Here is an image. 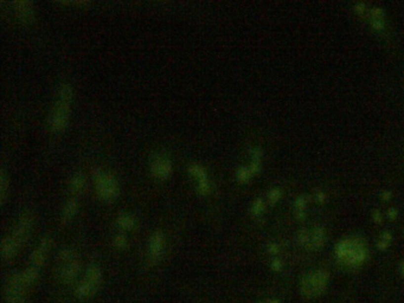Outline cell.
I'll return each mask as SVG.
<instances>
[{
    "instance_id": "obj_2",
    "label": "cell",
    "mask_w": 404,
    "mask_h": 303,
    "mask_svg": "<svg viewBox=\"0 0 404 303\" xmlns=\"http://www.w3.org/2000/svg\"><path fill=\"white\" fill-rule=\"evenodd\" d=\"M335 256L340 262L349 265H358L366 260L367 248L361 238L350 237L335 245Z\"/></svg>"
},
{
    "instance_id": "obj_14",
    "label": "cell",
    "mask_w": 404,
    "mask_h": 303,
    "mask_svg": "<svg viewBox=\"0 0 404 303\" xmlns=\"http://www.w3.org/2000/svg\"><path fill=\"white\" fill-rule=\"evenodd\" d=\"M50 248V240L47 238H44L40 242V244L38 245V248L36 249L34 254H32V262H34L35 266H40L43 264L44 260H45L47 251H49Z\"/></svg>"
},
{
    "instance_id": "obj_20",
    "label": "cell",
    "mask_w": 404,
    "mask_h": 303,
    "mask_svg": "<svg viewBox=\"0 0 404 303\" xmlns=\"http://www.w3.org/2000/svg\"><path fill=\"white\" fill-rule=\"evenodd\" d=\"M118 224L122 228L129 230V228L134 227V219H133V217H130L128 215H121L118 219Z\"/></svg>"
},
{
    "instance_id": "obj_9",
    "label": "cell",
    "mask_w": 404,
    "mask_h": 303,
    "mask_svg": "<svg viewBox=\"0 0 404 303\" xmlns=\"http://www.w3.org/2000/svg\"><path fill=\"white\" fill-rule=\"evenodd\" d=\"M31 227H32V216L30 215V213H28V215L23 216L22 218H20V221L19 223H18L13 234L8 237V238L12 240V243H13L17 248H19V246L23 244L24 240L26 239V237H28L30 230H31Z\"/></svg>"
},
{
    "instance_id": "obj_13",
    "label": "cell",
    "mask_w": 404,
    "mask_h": 303,
    "mask_svg": "<svg viewBox=\"0 0 404 303\" xmlns=\"http://www.w3.org/2000/svg\"><path fill=\"white\" fill-rule=\"evenodd\" d=\"M164 250V237L160 232H156L151 237L150 248H148V260L150 262H157L162 255Z\"/></svg>"
},
{
    "instance_id": "obj_29",
    "label": "cell",
    "mask_w": 404,
    "mask_h": 303,
    "mask_svg": "<svg viewBox=\"0 0 404 303\" xmlns=\"http://www.w3.org/2000/svg\"><path fill=\"white\" fill-rule=\"evenodd\" d=\"M382 197L384 198L385 200H389V199H390V197H391V192H384V193H383Z\"/></svg>"
},
{
    "instance_id": "obj_24",
    "label": "cell",
    "mask_w": 404,
    "mask_h": 303,
    "mask_svg": "<svg viewBox=\"0 0 404 303\" xmlns=\"http://www.w3.org/2000/svg\"><path fill=\"white\" fill-rule=\"evenodd\" d=\"M371 25L376 31H383L385 28L384 20H371Z\"/></svg>"
},
{
    "instance_id": "obj_6",
    "label": "cell",
    "mask_w": 404,
    "mask_h": 303,
    "mask_svg": "<svg viewBox=\"0 0 404 303\" xmlns=\"http://www.w3.org/2000/svg\"><path fill=\"white\" fill-rule=\"evenodd\" d=\"M150 171L154 178L159 180H165L172 173V161L164 154H154L151 157Z\"/></svg>"
},
{
    "instance_id": "obj_15",
    "label": "cell",
    "mask_w": 404,
    "mask_h": 303,
    "mask_svg": "<svg viewBox=\"0 0 404 303\" xmlns=\"http://www.w3.org/2000/svg\"><path fill=\"white\" fill-rule=\"evenodd\" d=\"M77 212V200L76 199H70L67 204H65L63 212H62V217L63 221H70Z\"/></svg>"
},
{
    "instance_id": "obj_28",
    "label": "cell",
    "mask_w": 404,
    "mask_h": 303,
    "mask_svg": "<svg viewBox=\"0 0 404 303\" xmlns=\"http://www.w3.org/2000/svg\"><path fill=\"white\" fill-rule=\"evenodd\" d=\"M317 198H318V200H319V201H323V199L326 198L325 193H323V192H319V193H318V194H317Z\"/></svg>"
},
{
    "instance_id": "obj_17",
    "label": "cell",
    "mask_w": 404,
    "mask_h": 303,
    "mask_svg": "<svg viewBox=\"0 0 404 303\" xmlns=\"http://www.w3.org/2000/svg\"><path fill=\"white\" fill-rule=\"evenodd\" d=\"M307 197L306 195H300V197L296 199L295 201V213L298 219H304V217L306 216L305 209H306V204H307Z\"/></svg>"
},
{
    "instance_id": "obj_21",
    "label": "cell",
    "mask_w": 404,
    "mask_h": 303,
    "mask_svg": "<svg viewBox=\"0 0 404 303\" xmlns=\"http://www.w3.org/2000/svg\"><path fill=\"white\" fill-rule=\"evenodd\" d=\"M251 211H252V215L254 216H260L261 213L264 211V203L263 200L261 198L256 199V200L254 201V204H252V207H251Z\"/></svg>"
},
{
    "instance_id": "obj_26",
    "label": "cell",
    "mask_w": 404,
    "mask_h": 303,
    "mask_svg": "<svg viewBox=\"0 0 404 303\" xmlns=\"http://www.w3.org/2000/svg\"><path fill=\"white\" fill-rule=\"evenodd\" d=\"M365 8H366V5H365L364 2H358V4H356V6H355V11L359 14L364 13Z\"/></svg>"
},
{
    "instance_id": "obj_7",
    "label": "cell",
    "mask_w": 404,
    "mask_h": 303,
    "mask_svg": "<svg viewBox=\"0 0 404 303\" xmlns=\"http://www.w3.org/2000/svg\"><path fill=\"white\" fill-rule=\"evenodd\" d=\"M299 240L306 248L320 249L325 243V231L323 227H314L313 230L308 231L304 228L300 231Z\"/></svg>"
},
{
    "instance_id": "obj_5",
    "label": "cell",
    "mask_w": 404,
    "mask_h": 303,
    "mask_svg": "<svg viewBox=\"0 0 404 303\" xmlns=\"http://www.w3.org/2000/svg\"><path fill=\"white\" fill-rule=\"evenodd\" d=\"M95 184H96V192L100 199L109 201L117 198L119 185L117 179L112 174L96 171L95 172Z\"/></svg>"
},
{
    "instance_id": "obj_11",
    "label": "cell",
    "mask_w": 404,
    "mask_h": 303,
    "mask_svg": "<svg viewBox=\"0 0 404 303\" xmlns=\"http://www.w3.org/2000/svg\"><path fill=\"white\" fill-rule=\"evenodd\" d=\"M13 11L16 17L23 24H31L35 19V10L32 2L20 0L13 2Z\"/></svg>"
},
{
    "instance_id": "obj_30",
    "label": "cell",
    "mask_w": 404,
    "mask_h": 303,
    "mask_svg": "<svg viewBox=\"0 0 404 303\" xmlns=\"http://www.w3.org/2000/svg\"><path fill=\"white\" fill-rule=\"evenodd\" d=\"M396 215H397L396 210H395V209H390V210H389V216H390V217H395Z\"/></svg>"
},
{
    "instance_id": "obj_23",
    "label": "cell",
    "mask_w": 404,
    "mask_h": 303,
    "mask_svg": "<svg viewBox=\"0 0 404 303\" xmlns=\"http://www.w3.org/2000/svg\"><path fill=\"white\" fill-rule=\"evenodd\" d=\"M384 19V11L381 7H373L371 10V20H383Z\"/></svg>"
},
{
    "instance_id": "obj_31",
    "label": "cell",
    "mask_w": 404,
    "mask_h": 303,
    "mask_svg": "<svg viewBox=\"0 0 404 303\" xmlns=\"http://www.w3.org/2000/svg\"><path fill=\"white\" fill-rule=\"evenodd\" d=\"M402 268H403V272H404V263H403V266H402Z\"/></svg>"
},
{
    "instance_id": "obj_22",
    "label": "cell",
    "mask_w": 404,
    "mask_h": 303,
    "mask_svg": "<svg viewBox=\"0 0 404 303\" xmlns=\"http://www.w3.org/2000/svg\"><path fill=\"white\" fill-rule=\"evenodd\" d=\"M281 198V191L280 189H270L268 193V200L270 204H275L279 199Z\"/></svg>"
},
{
    "instance_id": "obj_12",
    "label": "cell",
    "mask_w": 404,
    "mask_h": 303,
    "mask_svg": "<svg viewBox=\"0 0 404 303\" xmlns=\"http://www.w3.org/2000/svg\"><path fill=\"white\" fill-rule=\"evenodd\" d=\"M100 271L96 266H93L88 270L87 275H85L84 280H83L81 287H80V293L83 296L91 295L95 290H96L97 286L100 283Z\"/></svg>"
},
{
    "instance_id": "obj_27",
    "label": "cell",
    "mask_w": 404,
    "mask_h": 303,
    "mask_svg": "<svg viewBox=\"0 0 404 303\" xmlns=\"http://www.w3.org/2000/svg\"><path fill=\"white\" fill-rule=\"evenodd\" d=\"M115 244H117L118 246H123V245H126V239H124V237L119 236L118 238H117V240H115Z\"/></svg>"
},
{
    "instance_id": "obj_3",
    "label": "cell",
    "mask_w": 404,
    "mask_h": 303,
    "mask_svg": "<svg viewBox=\"0 0 404 303\" xmlns=\"http://www.w3.org/2000/svg\"><path fill=\"white\" fill-rule=\"evenodd\" d=\"M37 277V269L31 268L28 269L23 274H18L12 278L7 287V298L8 302L18 303L23 300L26 295L29 287L31 286L32 282Z\"/></svg>"
},
{
    "instance_id": "obj_1",
    "label": "cell",
    "mask_w": 404,
    "mask_h": 303,
    "mask_svg": "<svg viewBox=\"0 0 404 303\" xmlns=\"http://www.w3.org/2000/svg\"><path fill=\"white\" fill-rule=\"evenodd\" d=\"M73 101V88L69 84H62L58 91V100L50 116V127L52 132L59 133L67 128L70 117V107Z\"/></svg>"
},
{
    "instance_id": "obj_18",
    "label": "cell",
    "mask_w": 404,
    "mask_h": 303,
    "mask_svg": "<svg viewBox=\"0 0 404 303\" xmlns=\"http://www.w3.org/2000/svg\"><path fill=\"white\" fill-rule=\"evenodd\" d=\"M8 193V180L7 177H6L5 172H1V175H0V199H1V203H4L6 200V197H7Z\"/></svg>"
},
{
    "instance_id": "obj_8",
    "label": "cell",
    "mask_w": 404,
    "mask_h": 303,
    "mask_svg": "<svg viewBox=\"0 0 404 303\" xmlns=\"http://www.w3.org/2000/svg\"><path fill=\"white\" fill-rule=\"evenodd\" d=\"M189 173L194 178L196 184H197V191L202 195H207L211 192V184L207 177L206 171L197 163H192L189 167Z\"/></svg>"
},
{
    "instance_id": "obj_10",
    "label": "cell",
    "mask_w": 404,
    "mask_h": 303,
    "mask_svg": "<svg viewBox=\"0 0 404 303\" xmlns=\"http://www.w3.org/2000/svg\"><path fill=\"white\" fill-rule=\"evenodd\" d=\"M79 271V263L76 256L70 251H64L61 260V272L62 277L65 281H71Z\"/></svg>"
},
{
    "instance_id": "obj_25",
    "label": "cell",
    "mask_w": 404,
    "mask_h": 303,
    "mask_svg": "<svg viewBox=\"0 0 404 303\" xmlns=\"http://www.w3.org/2000/svg\"><path fill=\"white\" fill-rule=\"evenodd\" d=\"M390 240H391L390 234H389V233H385L384 236L382 237L381 243H379V248H381V249H383V248H387V245L389 244V242H390Z\"/></svg>"
},
{
    "instance_id": "obj_19",
    "label": "cell",
    "mask_w": 404,
    "mask_h": 303,
    "mask_svg": "<svg viewBox=\"0 0 404 303\" xmlns=\"http://www.w3.org/2000/svg\"><path fill=\"white\" fill-rule=\"evenodd\" d=\"M236 177H237V181H239L240 184H245L251 179L252 175L248 167H240L239 171H237V173H236Z\"/></svg>"
},
{
    "instance_id": "obj_4",
    "label": "cell",
    "mask_w": 404,
    "mask_h": 303,
    "mask_svg": "<svg viewBox=\"0 0 404 303\" xmlns=\"http://www.w3.org/2000/svg\"><path fill=\"white\" fill-rule=\"evenodd\" d=\"M327 284V274L323 270H314L305 275L301 282V292L308 298L319 296Z\"/></svg>"
},
{
    "instance_id": "obj_16",
    "label": "cell",
    "mask_w": 404,
    "mask_h": 303,
    "mask_svg": "<svg viewBox=\"0 0 404 303\" xmlns=\"http://www.w3.org/2000/svg\"><path fill=\"white\" fill-rule=\"evenodd\" d=\"M84 185H85L84 177H83L81 173L74 175L73 180H71V184H70L71 192H73L74 194H79V193H81L83 191Z\"/></svg>"
}]
</instances>
